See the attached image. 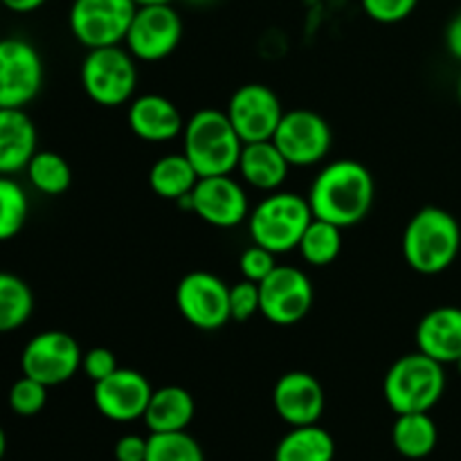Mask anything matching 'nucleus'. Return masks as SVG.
Here are the masks:
<instances>
[{"instance_id": "obj_1", "label": "nucleus", "mask_w": 461, "mask_h": 461, "mask_svg": "<svg viewBox=\"0 0 461 461\" xmlns=\"http://www.w3.org/2000/svg\"><path fill=\"white\" fill-rule=\"evenodd\" d=\"M315 219L338 228H351L367 219L376 201V180L363 162L354 158L331 160L318 171L306 194Z\"/></svg>"}, {"instance_id": "obj_2", "label": "nucleus", "mask_w": 461, "mask_h": 461, "mask_svg": "<svg viewBox=\"0 0 461 461\" xmlns=\"http://www.w3.org/2000/svg\"><path fill=\"white\" fill-rule=\"evenodd\" d=\"M401 252L414 273L426 277L446 273L461 252L459 221L444 207H421L405 225Z\"/></svg>"}, {"instance_id": "obj_3", "label": "nucleus", "mask_w": 461, "mask_h": 461, "mask_svg": "<svg viewBox=\"0 0 461 461\" xmlns=\"http://www.w3.org/2000/svg\"><path fill=\"white\" fill-rule=\"evenodd\" d=\"M180 138H183V153L201 178L237 171L243 140L239 138L225 111L201 108L189 120H185Z\"/></svg>"}, {"instance_id": "obj_4", "label": "nucleus", "mask_w": 461, "mask_h": 461, "mask_svg": "<svg viewBox=\"0 0 461 461\" xmlns=\"http://www.w3.org/2000/svg\"><path fill=\"white\" fill-rule=\"evenodd\" d=\"M446 365L421 351L396 358L383 378V396L394 414L430 412L446 392Z\"/></svg>"}, {"instance_id": "obj_5", "label": "nucleus", "mask_w": 461, "mask_h": 461, "mask_svg": "<svg viewBox=\"0 0 461 461\" xmlns=\"http://www.w3.org/2000/svg\"><path fill=\"white\" fill-rule=\"evenodd\" d=\"M313 221L306 196L295 192H277L266 194L248 216V232L252 243L266 248L273 255H286L297 250L302 234Z\"/></svg>"}, {"instance_id": "obj_6", "label": "nucleus", "mask_w": 461, "mask_h": 461, "mask_svg": "<svg viewBox=\"0 0 461 461\" xmlns=\"http://www.w3.org/2000/svg\"><path fill=\"white\" fill-rule=\"evenodd\" d=\"M79 77L90 102L102 108H120L135 97L138 59L124 45L88 50Z\"/></svg>"}, {"instance_id": "obj_7", "label": "nucleus", "mask_w": 461, "mask_h": 461, "mask_svg": "<svg viewBox=\"0 0 461 461\" xmlns=\"http://www.w3.org/2000/svg\"><path fill=\"white\" fill-rule=\"evenodd\" d=\"M135 12V0H72L68 25L86 50L124 45Z\"/></svg>"}, {"instance_id": "obj_8", "label": "nucleus", "mask_w": 461, "mask_h": 461, "mask_svg": "<svg viewBox=\"0 0 461 461\" xmlns=\"http://www.w3.org/2000/svg\"><path fill=\"white\" fill-rule=\"evenodd\" d=\"M176 306L198 331H219L230 322V286L210 270H192L176 286Z\"/></svg>"}, {"instance_id": "obj_9", "label": "nucleus", "mask_w": 461, "mask_h": 461, "mask_svg": "<svg viewBox=\"0 0 461 461\" xmlns=\"http://www.w3.org/2000/svg\"><path fill=\"white\" fill-rule=\"evenodd\" d=\"M183 41V18L171 3L142 5L131 21L124 48L142 63L171 57Z\"/></svg>"}, {"instance_id": "obj_10", "label": "nucleus", "mask_w": 461, "mask_h": 461, "mask_svg": "<svg viewBox=\"0 0 461 461\" xmlns=\"http://www.w3.org/2000/svg\"><path fill=\"white\" fill-rule=\"evenodd\" d=\"M79 342L66 331H41L23 347L21 372L45 387H57L70 381L81 369Z\"/></svg>"}, {"instance_id": "obj_11", "label": "nucleus", "mask_w": 461, "mask_h": 461, "mask_svg": "<svg viewBox=\"0 0 461 461\" xmlns=\"http://www.w3.org/2000/svg\"><path fill=\"white\" fill-rule=\"evenodd\" d=\"M261 315L275 327H293L309 315L315 291L311 277L297 266H275L259 282Z\"/></svg>"}, {"instance_id": "obj_12", "label": "nucleus", "mask_w": 461, "mask_h": 461, "mask_svg": "<svg viewBox=\"0 0 461 461\" xmlns=\"http://www.w3.org/2000/svg\"><path fill=\"white\" fill-rule=\"evenodd\" d=\"M273 142L291 167H315L331 151L333 131L320 113L293 108L284 113Z\"/></svg>"}, {"instance_id": "obj_13", "label": "nucleus", "mask_w": 461, "mask_h": 461, "mask_svg": "<svg viewBox=\"0 0 461 461\" xmlns=\"http://www.w3.org/2000/svg\"><path fill=\"white\" fill-rule=\"evenodd\" d=\"M43 59L25 39H0V108H25L43 88Z\"/></svg>"}, {"instance_id": "obj_14", "label": "nucleus", "mask_w": 461, "mask_h": 461, "mask_svg": "<svg viewBox=\"0 0 461 461\" xmlns=\"http://www.w3.org/2000/svg\"><path fill=\"white\" fill-rule=\"evenodd\" d=\"M225 113H228L239 138L243 140V144H248L273 140L286 111L270 86L252 81V84L239 86L230 95Z\"/></svg>"}, {"instance_id": "obj_15", "label": "nucleus", "mask_w": 461, "mask_h": 461, "mask_svg": "<svg viewBox=\"0 0 461 461\" xmlns=\"http://www.w3.org/2000/svg\"><path fill=\"white\" fill-rule=\"evenodd\" d=\"M192 212L212 228L230 230L250 216L248 192L232 174L198 178L192 189Z\"/></svg>"}, {"instance_id": "obj_16", "label": "nucleus", "mask_w": 461, "mask_h": 461, "mask_svg": "<svg viewBox=\"0 0 461 461\" xmlns=\"http://www.w3.org/2000/svg\"><path fill=\"white\" fill-rule=\"evenodd\" d=\"M153 387L147 376L135 369L120 367L93 387V403L102 417L115 423L138 421L147 412Z\"/></svg>"}, {"instance_id": "obj_17", "label": "nucleus", "mask_w": 461, "mask_h": 461, "mask_svg": "<svg viewBox=\"0 0 461 461\" xmlns=\"http://www.w3.org/2000/svg\"><path fill=\"white\" fill-rule=\"evenodd\" d=\"M273 405L277 417L291 428L311 426L322 419L327 396L322 383L313 374L295 369L279 376L275 383Z\"/></svg>"}, {"instance_id": "obj_18", "label": "nucleus", "mask_w": 461, "mask_h": 461, "mask_svg": "<svg viewBox=\"0 0 461 461\" xmlns=\"http://www.w3.org/2000/svg\"><path fill=\"white\" fill-rule=\"evenodd\" d=\"M129 129L135 138L149 144H165L183 135L185 117L180 108L165 95H138L129 102L126 111Z\"/></svg>"}, {"instance_id": "obj_19", "label": "nucleus", "mask_w": 461, "mask_h": 461, "mask_svg": "<svg viewBox=\"0 0 461 461\" xmlns=\"http://www.w3.org/2000/svg\"><path fill=\"white\" fill-rule=\"evenodd\" d=\"M417 351L441 365H455L461 358V309L437 306L428 311L414 331Z\"/></svg>"}, {"instance_id": "obj_20", "label": "nucleus", "mask_w": 461, "mask_h": 461, "mask_svg": "<svg viewBox=\"0 0 461 461\" xmlns=\"http://www.w3.org/2000/svg\"><path fill=\"white\" fill-rule=\"evenodd\" d=\"M39 135L25 108H0V176L25 171L39 149Z\"/></svg>"}, {"instance_id": "obj_21", "label": "nucleus", "mask_w": 461, "mask_h": 461, "mask_svg": "<svg viewBox=\"0 0 461 461\" xmlns=\"http://www.w3.org/2000/svg\"><path fill=\"white\" fill-rule=\"evenodd\" d=\"M239 176L257 192H277L291 174V165L273 140L243 144L237 165Z\"/></svg>"}, {"instance_id": "obj_22", "label": "nucleus", "mask_w": 461, "mask_h": 461, "mask_svg": "<svg viewBox=\"0 0 461 461\" xmlns=\"http://www.w3.org/2000/svg\"><path fill=\"white\" fill-rule=\"evenodd\" d=\"M196 414V401L185 387L165 385L153 390L142 421L149 432H183Z\"/></svg>"}, {"instance_id": "obj_23", "label": "nucleus", "mask_w": 461, "mask_h": 461, "mask_svg": "<svg viewBox=\"0 0 461 461\" xmlns=\"http://www.w3.org/2000/svg\"><path fill=\"white\" fill-rule=\"evenodd\" d=\"M439 430L430 412L396 414L392 426V446L405 459H426L435 453Z\"/></svg>"}, {"instance_id": "obj_24", "label": "nucleus", "mask_w": 461, "mask_h": 461, "mask_svg": "<svg viewBox=\"0 0 461 461\" xmlns=\"http://www.w3.org/2000/svg\"><path fill=\"white\" fill-rule=\"evenodd\" d=\"M198 178L192 162L187 160L183 151L180 153H167V156L158 158L149 169V187L158 198L165 201H180L183 196H189L192 189L196 187Z\"/></svg>"}, {"instance_id": "obj_25", "label": "nucleus", "mask_w": 461, "mask_h": 461, "mask_svg": "<svg viewBox=\"0 0 461 461\" xmlns=\"http://www.w3.org/2000/svg\"><path fill=\"white\" fill-rule=\"evenodd\" d=\"M336 441L320 423L291 428L275 448V461H333Z\"/></svg>"}, {"instance_id": "obj_26", "label": "nucleus", "mask_w": 461, "mask_h": 461, "mask_svg": "<svg viewBox=\"0 0 461 461\" xmlns=\"http://www.w3.org/2000/svg\"><path fill=\"white\" fill-rule=\"evenodd\" d=\"M34 313V293L30 284L14 273L0 270V333L25 327Z\"/></svg>"}, {"instance_id": "obj_27", "label": "nucleus", "mask_w": 461, "mask_h": 461, "mask_svg": "<svg viewBox=\"0 0 461 461\" xmlns=\"http://www.w3.org/2000/svg\"><path fill=\"white\" fill-rule=\"evenodd\" d=\"M32 187L45 196H61L72 185L70 162L57 151H36L25 167Z\"/></svg>"}, {"instance_id": "obj_28", "label": "nucleus", "mask_w": 461, "mask_h": 461, "mask_svg": "<svg viewBox=\"0 0 461 461\" xmlns=\"http://www.w3.org/2000/svg\"><path fill=\"white\" fill-rule=\"evenodd\" d=\"M340 250L342 228L313 216L306 232L302 234L300 246H297V252H300L302 259L309 266H313V268H322V266L333 264L340 257Z\"/></svg>"}, {"instance_id": "obj_29", "label": "nucleus", "mask_w": 461, "mask_h": 461, "mask_svg": "<svg viewBox=\"0 0 461 461\" xmlns=\"http://www.w3.org/2000/svg\"><path fill=\"white\" fill-rule=\"evenodd\" d=\"M30 216V198L12 176H0V241L18 237Z\"/></svg>"}, {"instance_id": "obj_30", "label": "nucleus", "mask_w": 461, "mask_h": 461, "mask_svg": "<svg viewBox=\"0 0 461 461\" xmlns=\"http://www.w3.org/2000/svg\"><path fill=\"white\" fill-rule=\"evenodd\" d=\"M147 461H205L201 444L183 432H151Z\"/></svg>"}, {"instance_id": "obj_31", "label": "nucleus", "mask_w": 461, "mask_h": 461, "mask_svg": "<svg viewBox=\"0 0 461 461\" xmlns=\"http://www.w3.org/2000/svg\"><path fill=\"white\" fill-rule=\"evenodd\" d=\"M48 390L50 387H45L43 383L34 381V378L23 374V376L9 387V408H12V412L18 414V417H34V414H39L41 410L45 408V403H48Z\"/></svg>"}, {"instance_id": "obj_32", "label": "nucleus", "mask_w": 461, "mask_h": 461, "mask_svg": "<svg viewBox=\"0 0 461 461\" xmlns=\"http://www.w3.org/2000/svg\"><path fill=\"white\" fill-rule=\"evenodd\" d=\"M255 315H261L259 284L250 282V279L232 284L230 286V318L243 324Z\"/></svg>"}, {"instance_id": "obj_33", "label": "nucleus", "mask_w": 461, "mask_h": 461, "mask_svg": "<svg viewBox=\"0 0 461 461\" xmlns=\"http://www.w3.org/2000/svg\"><path fill=\"white\" fill-rule=\"evenodd\" d=\"M360 7L374 23L396 25L412 16L414 9L419 7V0H360Z\"/></svg>"}, {"instance_id": "obj_34", "label": "nucleus", "mask_w": 461, "mask_h": 461, "mask_svg": "<svg viewBox=\"0 0 461 461\" xmlns=\"http://www.w3.org/2000/svg\"><path fill=\"white\" fill-rule=\"evenodd\" d=\"M275 257L277 255H273V252L266 250V248L257 246V243L248 246L246 250L241 252V257H239V270H241L243 279H250V282L257 284L264 282V279L273 273L275 266H277Z\"/></svg>"}, {"instance_id": "obj_35", "label": "nucleus", "mask_w": 461, "mask_h": 461, "mask_svg": "<svg viewBox=\"0 0 461 461\" xmlns=\"http://www.w3.org/2000/svg\"><path fill=\"white\" fill-rule=\"evenodd\" d=\"M117 369H120L117 356L113 354L111 349H106V347H93V349L84 351L81 372H84L93 383L104 381V378H108L113 372H117Z\"/></svg>"}, {"instance_id": "obj_36", "label": "nucleus", "mask_w": 461, "mask_h": 461, "mask_svg": "<svg viewBox=\"0 0 461 461\" xmlns=\"http://www.w3.org/2000/svg\"><path fill=\"white\" fill-rule=\"evenodd\" d=\"M149 437L140 435H124L115 441V461H147Z\"/></svg>"}, {"instance_id": "obj_37", "label": "nucleus", "mask_w": 461, "mask_h": 461, "mask_svg": "<svg viewBox=\"0 0 461 461\" xmlns=\"http://www.w3.org/2000/svg\"><path fill=\"white\" fill-rule=\"evenodd\" d=\"M444 41H446V50L453 59L461 61V9L455 14L453 18L448 21L444 32Z\"/></svg>"}, {"instance_id": "obj_38", "label": "nucleus", "mask_w": 461, "mask_h": 461, "mask_svg": "<svg viewBox=\"0 0 461 461\" xmlns=\"http://www.w3.org/2000/svg\"><path fill=\"white\" fill-rule=\"evenodd\" d=\"M45 3H48V0H0V5H3V7H7L9 12H14V14L36 12V9L43 7Z\"/></svg>"}, {"instance_id": "obj_39", "label": "nucleus", "mask_w": 461, "mask_h": 461, "mask_svg": "<svg viewBox=\"0 0 461 461\" xmlns=\"http://www.w3.org/2000/svg\"><path fill=\"white\" fill-rule=\"evenodd\" d=\"M167 3H174V0H135L138 7H142V5H167Z\"/></svg>"}, {"instance_id": "obj_40", "label": "nucleus", "mask_w": 461, "mask_h": 461, "mask_svg": "<svg viewBox=\"0 0 461 461\" xmlns=\"http://www.w3.org/2000/svg\"><path fill=\"white\" fill-rule=\"evenodd\" d=\"M5 450H7V437H5V430L0 428V459L5 457Z\"/></svg>"}, {"instance_id": "obj_41", "label": "nucleus", "mask_w": 461, "mask_h": 461, "mask_svg": "<svg viewBox=\"0 0 461 461\" xmlns=\"http://www.w3.org/2000/svg\"><path fill=\"white\" fill-rule=\"evenodd\" d=\"M187 5H192V7H207V5H212L214 0H185Z\"/></svg>"}, {"instance_id": "obj_42", "label": "nucleus", "mask_w": 461, "mask_h": 461, "mask_svg": "<svg viewBox=\"0 0 461 461\" xmlns=\"http://www.w3.org/2000/svg\"><path fill=\"white\" fill-rule=\"evenodd\" d=\"M457 99H459V104H461V75H459V79H457Z\"/></svg>"}, {"instance_id": "obj_43", "label": "nucleus", "mask_w": 461, "mask_h": 461, "mask_svg": "<svg viewBox=\"0 0 461 461\" xmlns=\"http://www.w3.org/2000/svg\"><path fill=\"white\" fill-rule=\"evenodd\" d=\"M455 367H457V372H459V376H461V358L457 360V363H455Z\"/></svg>"}]
</instances>
